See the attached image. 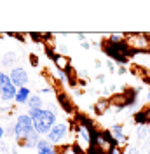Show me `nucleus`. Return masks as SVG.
Wrapping results in <instances>:
<instances>
[{
    "label": "nucleus",
    "mask_w": 150,
    "mask_h": 154,
    "mask_svg": "<svg viewBox=\"0 0 150 154\" xmlns=\"http://www.w3.org/2000/svg\"><path fill=\"white\" fill-rule=\"evenodd\" d=\"M30 117L33 121V126H35V131L38 135H44L46 137L52 126L58 123V114L56 110H51V109H37V110H28Z\"/></svg>",
    "instance_id": "obj_1"
},
{
    "label": "nucleus",
    "mask_w": 150,
    "mask_h": 154,
    "mask_svg": "<svg viewBox=\"0 0 150 154\" xmlns=\"http://www.w3.org/2000/svg\"><path fill=\"white\" fill-rule=\"evenodd\" d=\"M12 128H14V138L16 140H23V138L30 137V135L35 131L33 121H32V117H30L28 112L26 114H18Z\"/></svg>",
    "instance_id": "obj_2"
},
{
    "label": "nucleus",
    "mask_w": 150,
    "mask_h": 154,
    "mask_svg": "<svg viewBox=\"0 0 150 154\" xmlns=\"http://www.w3.org/2000/svg\"><path fill=\"white\" fill-rule=\"evenodd\" d=\"M70 135V123H65V121H58L56 125L52 126V130L46 135V138L51 142L52 145H65L66 144V138Z\"/></svg>",
    "instance_id": "obj_3"
},
{
    "label": "nucleus",
    "mask_w": 150,
    "mask_h": 154,
    "mask_svg": "<svg viewBox=\"0 0 150 154\" xmlns=\"http://www.w3.org/2000/svg\"><path fill=\"white\" fill-rule=\"evenodd\" d=\"M16 95H18V88L10 81L9 74L0 70V100L4 103H9V102H14Z\"/></svg>",
    "instance_id": "obj_4"
},
{
    "label": "nucleus",
    "mask_w": 150,
    "mask_h": 154,
    "mask_svg": "<svg viewBox=\"0 0 150 154\" xmlns=\"http://www.w3.org/2000/svg\"><path fill=\"white\" fill-rule=\"evenodd\" d=\"M126 42L131 51H145L150 48V35L148 33H129L126 35Z\"/></svg>",
    "instance_id": "obj_5"
},
{
    "label": "nucleus",
    "mask_w": 150,
    "mask_h": 154,
    "mask_svg": "<svg viewBox=\"0 0 150 154\" xmlns=\"http://www.w3.org/2000/svg\"><path fill=\"white\" fill-rule=\"evenodd\" d=\"M9 77H10V81L14 82V86L18 88V89H19V88H25V86L30 82L28 72H26V68H23V67H14V68H10Z\"/></svg>",
    "instance_id": "obj_6"
},
{
    "label": "nucleus",
    "mask_w": 150,
    "mask_h": 154,
    "mask_svg": "<svg viewBox=\"0 0 150 154\" xmlns=\"http://www.w3.org/2000/svg\"><path fill=\"white\" fill-rule=\"evenodd\" d=\"M110 133H112L113 140L117 142L119 145L126 144V140H128V137H126V133H124V125H121V123H115V125L110 126V130H108Z\"/></svg>",
    "instance_id": "obj_7"
},
{
    "label": "nucleus",
    "mask_w": 150,
    "mask_h": 154,
    "mask_svg": "<svg viewBox=\"0 0 150 154\" xmlns=\"http://www.w3.org/2000/svg\"><path fill=\"white\" fill-rule=\"evenodd\" d=\"M35 151H37V154H59L58 152V147L52 145L47 138H40V140H38Z\"/></svg>",
    "instance_id": "obj_8"
},
{
    "label": "nucleus",
    "mask_w": 150,
    "mask_h": 154,
    "mask_svg": "<svg viewBox=\"0 0 150 154\" xmlns=\"http://www.w3.org/2000/svg\"><path fill=\"white\" fill-rule=\"evenodd\" d=\"M38 140H40V135H38L37 131H33L30 137L23 138V140H18V145L25 147V149H35L37 144H38Z\"/></svg>",
    "instance_id": "obj_9"
},
{
    "label": "nucleus",
    "mask_w": 150,
    "mask_h": 154,
    "mask_svg": "<svg viewBox=\"0 0 150 154\" xmlns=\"http://www.w3.org/2000/svg\"><path fill=\"white\" fill-rule=\"evenodd\" d=\"M30 96H32V91H30L28 86L19 88L18 95H16V98H14V103H18V105H26L28 100H30Z\"/></svg>",
    "instance_id": "obj_10"
},
{
    "label": "nucleus",
    "mask_w": 150,
    "mask_h": 154,
    "mask_svg": "<svg viewBox=\"0 0 150 154\" xmlns=\"http://www.w3.org/2000/svg\"><path fill=\"white\" fill-rule=\"evenodd\" d=\"M58 98V103H59V107L65 110V112H68V114H72V110H74V105H72V102H70V96L66 95V93H63V91H59L56 95Z\"/></svg>",
    "instance_id": "obj_11"
},
{
    "label": "nucleus",
    "mask_w": 150,
    "mask_h": 154,
    "mask_svg": "<svg viewBox=\"0 0 150 154\" xmlns=\"http://www.w3.org/2000/svg\"><path fill=\"white\" fill-rule=\"evenodd\" d=\"M26 107H28V110H37V109H44V100H42V96L40 95H32L28 100V103H26Z\"/></svg>",
    "instance_id": "obj_12"
},
{
    "label": "nucleus",
    "mask_w": 150,
    "mask_h": 154,
    "mask_svg": "<svg viewBox=\"0 0 150 154\" xmlns=\"http://www.w3.org/2000/svg\"><path fill=\"white\" fill-rule=\"evenodd\" d=\"M136 138H138L140 142H145L147 138H150V126L148 125L136 126Z\"/></svg>",
    "instance_id": "obj_13"
},
{
    "label": "nucleus",
    "mask_w": 150,
    "mask_h": 154,
    "mask_svg": "<svg viewBox=\"0 0 150 154\" xmlns=\"http://www.w3.org/2000/svg\"><path fill=\"white\" fill-rule=\"evenodd\" d=\"M54 65H56V68H59V70H65V72H68L70 70V65H68V58L63 56V54H56L54 56Z\"/></svg>",
    "instance_id": "obj_14"
},
{
    "label": "nucleus",
    "mask_w": 150,
    "mask_h": 154,
    "mask_svg": "<svg viewBox=\"0 0 150 154\" xmlns=\"http://www.w3.org/2000/svg\"><path fill=\"white\" fill-rule=\"evenodd\" d=\"M59 154H86V151L79 144H72V145H65Z\"/></svg>",
    "instance_id": "obj_15"
},
{
    "label": "nucleus",
    "mask_w": 150,
    "mask_h": 154,
    "mask_svg": "<svg viewBox=\"0 0 150 154\" xmlns=\"http://www.w3.org/2000/svg\"><path fill=\"white\" fill-rule=\"evenodd\" d=\"M18 60V56H16V53H5L4 56H2V60H0V63H2V67H12L14 65V61ZM14 68V67H12Z\"/></svg>",
    "instance_id": "obj_16"
},
{
    "label": "nucleus",
    "mask_w": 150,
    "mask_h": 154,
    "mask_svg": "<svg viewBox=\"0 0 150 154\" xmlns=\"http://www.w3.org/2000/svg\"><path fill=\"white\" fill-rule=\"evenodd\" d=\"M108 107H110V100L108 98H100L94 105V110H96V114H105Z\"/></svg>",
    "instance_id": "obj_17"
},
{
    "label": "nucleus",
    "mask_w": 150,
    "mask_h": 154,
    "mask_svg": "<svg viewBox=\"0 0 150 154\" xmlns=\"http://www.w3.org/2000/svg\"><path fill=\"white\" fill-rule=\"evenodd\" d=\"M134 123L138 126L141 125H148V121H147V114H145V110L141 109V110H138L136 114H134Z\"/></svg>",
    "instance_id": "obj_18"
},
{
    "label": "nucleus",
    "mask_w": 150,
    "mask_h": 154,
    "mask_svg": "<svg viewBox=\"0 0 150 154\" xmlns=\"http://www.w3.org/2000/svg\"><path fill=\"white\" fill-rule=\"evenodd\" d=\"M0 154H16V151H14V149H10L7 144H4V142H2V144H0Z\"/></svg>",
    "instance_id": "obj_19"
},
{
    "label": "nucleus",
    "mask_w": 150,
    "mask_h": 154,
    "mask_svg": "<svg viewBox=\"0 0 150 154\" xmlns=\"http://www.w3.org/2000/svg\"><path fill=\"white\" fill-rule=\"evenodd\" d=\"M124 154H145V152H141L138 147H134V145H128L126 147V151H124Z\"/></svg>",
    "instance_id": "obj_20"
},
{
    "label": "nucleus",
    "mask_w": 150,
    "mask_h": 154,
    "mask_svg": "<svg viewBox=\"0 0 150 154\" xmlns=\"http://www.w3.org/2000/svg\"><path fill=\"white\" fill-rule=\"evenodd\" d=\"M106 70H108L110 74H113V72H117V67H115V61H112V60H106Z\"/></svg>",
    "instance_id": "obj_21"
},
{
    "label": "nucleus",
    "mask_w": 150,
    "mask_h": 154,
    "mask_svg": "<svg viewBox=\"0 0 150 154\" xmlns=\"http://www.w3.org/2000/svg\"><path fill=\"white\" fill-rule=\"evenodd\" d=\"M28 35L33 38L35 42H42V38H44V37H42V33H28Z\"/></svg>",
    "instance_id": "obj_22"
},
{
    "label": "nucleus",
    "mask_w": 150,
    "mask_h": 154,
    "mask_svg": "<svg viewBox=\"0 0 150 154\" xmlns=\"http://www.w3.org/2000/svg\"><path fill=\"white\" fill-rule=\"evenodd\" d=\"M5 135H7V131H5V128L0 125V144H2V140L5 138Z\"/></svg>",
    "instance_id": "obj_23"
},
{
    "label": "nucleus",
    "mask_w": 150,
    "mask_h": 154,
    "mask_svg": "<svg viewBox=\"0 0 150 154\" xmlns=\"http://www.w3.org/2000/svg\"><path fill=\"white\" fill-rule=\"evenodd\" d=\"M30 61H32V65H33V67L38 65V58H35V54H30Z\"/></svg>",
    "instance_id": "obj_24"
},
{
    "label": "nucleus",
    "mask_w": 150,
    "mask_h": 154,
    "mask_svg": "<svg viewBox=\"0 0 150 154\" xmlns=\"http://www.w3.org/2000/svg\"><path fill=\"white\" fill-rule=\"evenodd\" d=\"M143 110H145V114H147V121H148V125H150V103H148V107H145Z\"/></svg>",
    "instance_id": "obj_25"
},
{
    "label": "nucleus",
    "mask_w": 150,
    "mask_h": 154,
    "mask_svg": "<svg viewBox=\"0 0 150 154\" xmlns=\"http://www.w3.org/2000/svg\"><path fill=\"white\" fill-rule=\"evenodd\" d=\"M126 72H128V68H126V67H117V74H119V75L126 74Z\"/></svg>",
    "instance_id": "obj_26"
},
{
    "label": "nucleus",
    "mask_w": 150,
    "mask_h": 154,
    "mask_svg": "<svg viewBox=\"0 0 150 154\" xmlns=\"http://www.w3.org/2000/svg\"><path fill=\"white\" fill-rule=\"evenodd\" d=\"M96 81H98L100 84H105V81H106V77H105V75H98V77H96Z\"/></svg>",
    "instance_id": "obj_27"
},
{
    "label": "nucleus",
    "mask_w": 150,
    "mask_h": 154,
    "mask_svg": "<svg viewBox=\"0 0 150 154\" xmlns=\"http://www.w3.org/2000/svg\"><path fill=\"white\" fill-rule=\"evenodd\" d=\"M80 46H82L84 49H91V44H89V42H86V40H84V42H80Z\"/></svg>",
    "instance_id": "obj_28"
},
{
    "label": "nucleus",
    "mask_w": 150,
    "mask_h": 154,
    "mask_svg": "<svg viewBox=\"0 0 150 154\" xmlns=\"http://www.w3.org/2000/svg\"><path fill=\"white\" fill-rule=\"evenodd\" d=\"M145 102H147V103H150V89L147 91V95H145Z\"/></svg>",
    "instance_id": "obj_29"
},
{
    "label": "nucleus",
    "mask_w": 150,
    "mask_h": 154,
    "mask_svg": "<svg viewBox=\"0 0 150 154\" xmlns=\"http://www.w3.org/2000/svg\"><path fill=\"white\" fill-rule=\"evenodd\" d=\"M94 67H96V68H101V61H100V60H96V61H94Z\"/></svg>",
    "instance_id": "obj_30"
},
{
    "label": "nucleus",
    "mask_w": 150,
    "mask_h": 154,
    "mask_svg": "<svg viewBox=\"0 0 150 154\" xmlns=\"http://www.w3.org/2000/svg\"><path fill=\"white\" fill-rule=\"evenodd\" d=\"M145 154H150V145H148V149H147V152H145Z\"/></svg>",
    "instance_id": "obj_31"
}]
</instances>
